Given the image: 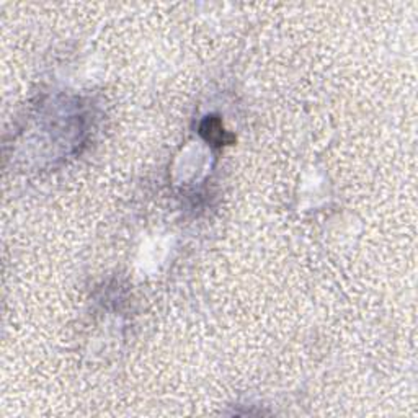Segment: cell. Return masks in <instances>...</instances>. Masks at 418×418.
Wrapping results in <instances>:
<instances>
[{
  "mask_svg": "<svg viewBox=\"0 0 418 418\" xmlns=\"http://www.w3.org/2000/svg\"><path fill=\"white\" fill-rule=\"evenodd\" d=\"M199 133H201V136L208 140V143H212L217 145L229 144L230 140H233V136L226 133L224 128H222L219 118L216 116H208L206 120L203 121L201 128H199Z\"/></svg>",
  "mask_w": 418,
  "mask_h": 418,
  "instance_id": "6da1fadb",
  "label": "cell"
}]
</instances>
